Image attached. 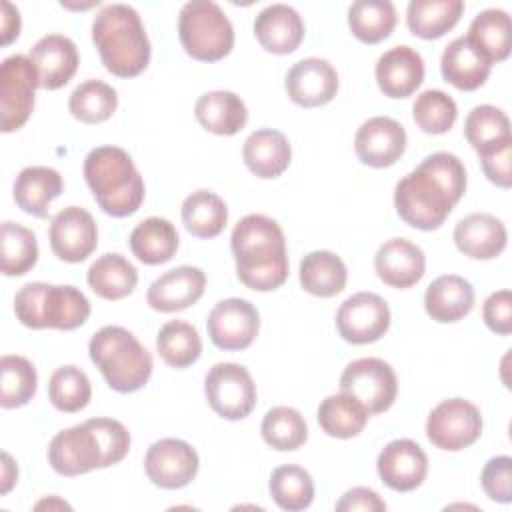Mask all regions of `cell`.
Masks as SVG:
<instances>
[{
  "instance_id": "cell-1",
  "label": "cell",
  "mask_w": 512,
  "mask_h": 512,
  "mask_svg": "<svg viewBox=\"0 0 512 512\" xmlns=\"http://www.w3.org/2000/svg\"><path fill=\"white\" fill-rule=\"evenodd\" d=\"M464 192L466 170L462 160L450 152H434L398 180L394 206L408 226L436 230L444 224Z\"/></svg>"
},
{
  "instance_id": "cell-2",
  "label": "cell",
  "mask_w": 512,
  "mask_h": 512,
  "mask_svg": "<svg viewBox=\"0 0 512 512\" xmlns=\"http://www.w3.org/2000/svg\"><path fill=\"white\" fill-rule=\"evenodd\" d=\"M232 254L238 280L256 292L280 288L288 278L284 232L264 214H248L232 228Z\"/></svg>"
},
{
  "instance_id": "cell-3",
  "label": "cell",
  "mask_w": 512,
  "mask_h": 512,
  "mask_svg": "<svg viewBox=\"0 0 512 512\" xmlns=\"http://www.w3.org/2000/svg\"><path fill=\"white\" fill-rule=\"evenodd\" d=\"M92 42L104 68L118 78H134L150 62L152 50L144 24L128 4H108L94 16Z\"/></svg>"
},
{
  "instance_id": "cell-4",
  "label": "cell",
  "mask_w": 512,
  "mask_h": 512,
  "mask_svg": "<svg viewBox=\"0 0 512 512\" xmlns=\"http://www.w3.org/2000/svg\"><path fill=\"white\" fill-rule=\"evenodd\" d=\"M84 178L108 216L126 218L144 202V180L130 154L118 146L90 150L84 158Z\"/></svg>"
},
{
  "instance_id": "cell-5",
  "label": "cell",
  "mask_w": 512,
  "mask_h": 512,
  "mask_svg": "<svg viewBox=\"0 0 512 512\" xmlns=\"http://www.w3.org/2000/svg\"><path fill=\"white\" fill-rule=\"evenodd\" d=\"M88 352L94 366L116 392H136L144 388L152 374L150 352L122 326L100 328L90 338Z\"/></svg>"
},
{
  "instance_id": "cell-6",
  "label": "cell",
  "mask_w": 512,
  "mask_h": 512,
  "mask_svg": "<svg viewBox=\"0 0 512 512\" xmlns=\"http://www.w3.org/2000/svg\"><path fill=\"white\" fill-rule=\"evenodd\" d=\"M14 314L26 328L74 330L90 316V302L76 286L24 284L14 296Z\"/></svg>"
},
{
  "instance_id": "cell-7",
  "label": "cell",
  "mask_w": 512,
  "mask_h": 512,
  "mask_svg": "<svg viewBox=\"0 0 512 512\" xmlns=\"http://www.w3.org/2000/svg\"><path fill=\"white\" fill-rule=\"evenodd\" d=\"M178 38L188 56L216 62L230 54L234 28L224 10L212 0H190L178 16Z\"/></svg>"
},
{
  "instance_id": "cell-8",
  "label": "cell",
  "mask_w": 512,
  "mask_h": 512,
  "mask_svg": "<svg viewBox=\"0 0 512 512\" xmlns=\"http://www.w3.org/2000/svg\"><path fill=\"white\" fill-rule=\"evenodd\" d=\"M38 72L24 54L4 58L0 66V124L2 132H14L26 124L34 110Z\"/></svg>"
},
{
  "instance_id": "cell-9",
  "label": "cell",
  "mask_w": 512,
  "mask_h": 512,
  "mask_svg": "<svg viewBox=\"0 0 512 512\" xmlns=\"http://www.w3.org/2000/svg\"><path fill=\"white\" fill-rule=\"evenodd\" d=\"M210 408L226 420H242L256 406V384L250 372L234 362L214 364L204 378Z\"/></svg>"
},
{
  "instance_id": "cell-10",
  "label": "cell",
  "mask_w": 512,
  "mask_h": 512,
  "mask_svg": "<svg viewBox=\"0 0 512 512\" xmlns=\"http://www.w3.org/2000/svg\"><path fill=\"white\" fill-rule=\"evenodd\" d=\"M482 434L480 410L464 398L442 400L426 420L428 440L448 452H458L472 446Z\"/></svg>"
},
{
  "instance_id": "cell-11",
  "label": "cell",
  "mask_w": 512,
  "mask_h": 512,
  "mask_svg": "<svg viewBox=\"0 0 512 512\" xmlns=\"http://www.w3.org/2000/svg\"><path fill=\"white\" fill-rule=\"evenodd\" d=\"M340 390L360 400L368 414H380L394 404L398 380L392 366L382 358H358L344 368Z\"/></svg>"
},
{
  "instance_id": "cell-12",
  "label": "cell",
  "mask_w": 512,
  "mask_h": 512,
  "mask_svg": "<svg viewBox=\"0 0 512 512\" xmlns=\"http://www.w3.org/2000/svg\"><path fill=\"white\" fill-rule=\"evenodd\" d=\"M336 328L350 344L376 342L390 328V308L386 300L374 292H356L340 304Z\"/></svg>"
},
{
  "instance_id": "cell-13",
  "label": "cell",
  "mask_w": 512,
  "mask_h": 512,
  "mask_svg": "<svg viewBox=\"0 0 512 512\" xmlns=\"http://www.w3.org/2000/svg\"><path fill=\"white\" fill-rule=\"evenodd\" d=\"M196 450L180 438L156 440L144 456V472L154 486L178 490L188 486L198 474Z\"/></svg>"
},
{
  "instance_id": "cell-14",
  "label": "cell",
  "mask_w": 512,
  "mask_h": 512,
  "mask_svg": "<svg viewBox=\"0 0 512 512\" xmlns=\"http://www.w3.org/2000/svg\"><path fill=\"white\" fill-rule=\"evenodd\" d=\"M206 328L216 348L244 350L258 336L260 314L256 306L244 298H226L210 310Z\"/></svg>"
},
{
  "instance_id": "cell-15",
  "label": "cell",
  "mask_w": 512,
  "mask_h": 512,
  "mask_svg": "<svg viewBox=\"0 0 512 512\" xmlns=\"http://www.w3.org/2000/svg\"><path fill=\"white\" fill-rule=\"evenodd\" d=\"M52 252L64 262H84L98 246V228L92 214L80 206L62 208L48 230Z\"/></svg>"
},
{
  "instance_id": "cell-16",
  "label": "cell",
  "mask_w": 512,
  "mask_h": 512,
  "mask_svg": "<svg viewBox=\"0 0 512 512\" xmlns=\"http://www.w3.org/2000/svg\"><path fill=\"white\" fill-rule=\"evenodd\" d=\"M48 462L60 476H80L102 468V448L92 428L82 422L58 432L50 440Z\"/></svg>"
},
{
  "instance_id": "cell-17",
  "label": "cell",
  "mask_w": 512,
  "mask_h": 512,
  "mask_svg": "<svg viewBox=\"0 0 512 512\" xmlns=\"http://www.w3.org/2000/svg\"><path fill=\"white\" fill-rule=\"evenodd\" d=\"M354 150L358 160L366 166H392L406 150V130L398 120L388 116L368 118L356 130Z\"/></svg>"
},
{
  "instance_id": "cell-18",
  "label": "cell",
  "mask_w": 512,
  "mask_h": 512,
  "mask_svg": "<svg viewBox=\"0 0 512 512\" xmlns=\"http://www.w3.org/2000/svg\"><path fill=\"white\" fill-rule=\"evenodd\" d=\"M376 470L388 488L396 492H410L426 480L428 458L414 440L398 438L380 450Z\"/></svg>"
},
{
  "instance_id": "cell-19",
  "label": "cell",
  "mask_w": 512,
  "mask_h": 512,
  "mask_svg": "<svg viewBox=\"0 0 512 512\" xmlns=\"http://www.w3.org/2000/svg\"><path fill=\"white\" fill-rule=\"evenodd\" d=\"M284 88L288 98L302 108L324 106L338 92V74L324 58H304L288 70Z\"/></svg>"
},
{
  "instance_id": "cell-20",
  "label": "cell",
  "mask_w": 512,
  "mask_h": 512,
  "mask_svg": "<svg viewBox=\"0 0 512 512\" xmlns=\"http://www.w3.org/2000/svg\"><path fill=\"white\" fill-rule=\"evenodd\" d=\"M206 288V274L196 266H176L160 274L146 292V302L158 312H178L200 300Z\"/></svg>"
},
{
  "instance_id": "cell-21",
  "label": "cell",
  "mask_w": 512,
  "mask_h": 512,
  "mask_svg": "<svg viewBox=\"0 0 512 512\" xmlns=\"http://www.w3.org/2000/svg\"><path fill=\"white\" fill-rule=\"evenodd\" d=\"M36 72L38 84L44 90H58L72 80L78 70V50L76 44L62 34L42 36L28 52Z\"/></svg>"
},
{
  "instance_id": "cell-22",
  "label": "cell",
  "mask_w": 512,
  "mask_h": 512,
  "mask_svg": "<svg viewBox=\"0 0 512 512\" xmlns=\"http://www.w3.org/2000/svg\"><path fill=\"white\" fill-rule=\"evenodd\" d=\"M508 232L500 218L488 212H474L458 220L454 228L456 248L474 260H492L506 248Z\"/></svg>"
},
{
  "instance_id": "cell-23",
  "label": "cell",
  "mask_w": 512,
  "mask_h": 512,
  "mask_svg": "<svg viewBox=\"0 0 512 512\" xmlns=\"http://www.w3.org/2000/svg\"><path fill=\"white\" fill-rule=\"evenodd\" d=\"M374 268L384 284L402 290L422 280L426 270V256L414 242L406 238H392L378 248L374 256Z\"/></svg>"
},
{
  "instance_id": "cell-24",
  "label": "cell",
  "mask_w": 512,
  "mask_h": 512,
  "mask_svg": "<svg viewBox=\"0 0 512 512\" xmlns=\"http://www.w3.org/2000/svg\"><path fill=\"white\" fill-rule=\"evenodd\" d=\"M376 82L388 98H408L424 80V60L410 46H394L376 62Z\"/></svg>"
},
{
  "instance_id": "cell-25",
  "label": "cell",
  "mask_w": 512,
  "mask_h": 512,
  "mask_svg": "<svg viewBox=\"0 0 512 512\" xmlns=\"http://www.w3.org/2000/svg\"><path fill=\"white\" fill-rule=\"evenodd\" d=\"M254 36L272 54L294 52L304 38L302 16L288 4H270L254 20Z\"/></svg>"
},
{
  "instance_id": "cell-26",
  "label": "cell",
  "mask_w": 512,
  "mask_h": 512,
  "mask_svg": "<svg viewBox=\"0 0 512 512\" xmlns=\"http://www.w3.org/2000/svg\"><path fill=\"white\" fill-rule=\"evenodd\" d=\"M492 64L488 58L466 38H454L442 52L440 70L442 78L458 90H476L490 76Z\"/></svg>"
},
{
  "instance_id": "cell-27",
  "label": "cell",
  "mask_w": 512,
  "mask_h": 512,
  "mask_svg": "<svg viewBox=\"0 0 512 512\" xmlns=\"http://www.w3.org/2000/svg\"><path fill=\"white\" fill-rule=\"evenodd\" d=\"M424 308L426 314L440 324L458 322L474 308V288L458 274L438 276L426 288Z\"/></svg>"
},
{
  "instance_id": "cell-28",
  "label": "cell",
  "mask_w": 512,
  "mask_h": 512,
  "mask_svg": "<svg viewBox=\"0 0 512 512\" xmlns=\"http://www.w3.org/2000/svg\"><path fill=\"white\" fill-rule=\"evenodd\" d=\"M64 182L58 170L48 166H26L14 180L16 206L36 218H46L54 198L62 194Z\"/></svg>"
},
{
  "instance_id": "cell-29",
  "label": "cell",
  "mask_w": 512,
  "mask_h": 512,
  "mask_svg": "<svg viewBox=\"0 0 512 512\" xmlns=\"http://www.w3.org/2000/svg\"><path fill=\"white\" fill-rule=\"evenodd\" d=\"M244 164L258 178H278L292 158V148L280 130L262 128L252 132L242 146Z\"/></svg>"
},
{
  "instance_id": "cell-30",
  "label": "cell",
  "mask_w": 512,
  "mask_h": 512,
  "mask_svg": "<svg viewBox=\"0 0 512 512\" xmlns=\"http://www.w3.org/2000/svg\"><path fill=\"white\" fill-rule=\"evenodd\" d=\"M194 116L204 130L216 136H234L246 126L248 110L238 94L212 90L196 100Z\"/></svg>"
},
{
  "instance_id": "cell-31",
  "label": "cell",
  "mask_w": 512,
  "mask_h": 512,
  "mask_svg": "<svg viewBox=\"0 0 512 512\" xmlns=\"http://www.w3.org/2000/svg\"><path fill=\"white\" fill-rule=\"evenodd\" d=\"M178 240V232L170 220L150 216L130 232V250L140 262L156 266L172 260Z\"/></svg>"
},
{
  "instance_id": "cell-32",
  "label": "cell",
  "mask_w": 512,
  "mask_h": 512,
  "mask_svg": "<svg viewBox=\"0 0 512 512\" xmlns=\"http://www.w3.org/2000/svg\"><path fill=\"white\" fill-rule=\"evenodd\" d=\"M88 286L94 294L104 300H120L132 294L138 284V272L132 262H128L118 252H108L96 258L86 274Z\"/></svg>"
},
{
  "instance_id": "cell-33",
  "label": "cell",
  "mask_w": 512,
  "mask_h": 512,
  "mask_svg": "<svg viewBox=\"0 0 512 512\" xmlns=\"http://www.w3.org/2000/svg\"><path fill=\"white\" fill-rule=\"evenodd\" d=\"M490 64L502 62L512 50V22L508 12L500 8H486L478 12L466 36Z\"/></svg>"
},
{
  "instance_id": "cell-34",
  "label": "cell",
  "mask_w": 512,
  "mask_h": 512,
  "mask_svg": "<svg viewBox=\"0 0 512 512\" xmlns=\"http://www.w3.org/2000/svg\"><path fill=\"white\" fill-rule=\"evenodd\" d=\"M346 264L330 250H314L300 260V284L318 298H332L346 286Z\"/></svg>"
},
{
  "instance_id": "cell-35",
  "label": "cell",
  "mask_w": 512,
  "mask_h": 512,
  "mask_svg": "<svg viewBox=\"0 0 512 512\" xmlns=\"http://www.w3.org/2000/svg\"><path fill=\"white\" fill-rule=\"evenodd\" d=\"M462 12V0H412L406 8V24L414 36L434 40L452 30Z\"/></svg>"
},
{
  "instance_id": "cell-36",
  "label": "cell",
  "mask_w": 512,
  "mask_h": 512,
  "mask_svg": "<svg viewBox=\"0 0 512 512\" xmlns=\"http://www.w3.org/2000/svg\"><path fill=\"white\" fill-rule=\"evenodd\" d=\"M368 416L370 414L364 404L342 390L338 394L326 396L316 412L320 428L334 438L358 436L364 430Z\"/></svg>"
},
{
  "instance_id": "cell-37",
  "label": "cell",
  "mask_w": 512,
  "mask_h": 512,
  "mask_svg": "<svg viewBox=\"0 0 512 512\" xmlns=\"http://www.w3.org/2000/svg\"><path fill=\"white\" fill-rule=\"evenodd\" d=\"M182 222L192 236L214 238L228 222V208L218 194L196 190L182 202Z\"/></svg>"
},
{
  "instance_id": "cell-38",
  "label": "cell",
  "mask_w": 512,
  "mask_h": 512,
  "mask_svg": "<svg viewBox=\"0 0 512 512\" xmlns=\"http://www.w3.org/2000/svg\"><path fill=\"white\" fill-rule=\"evenodd\" d=\"M348 26L364 44H378L396 26V8L390 0H356L348 8Z\"/></svg>"
},
{
  "instance_id": "cell-39",
  "label": "cell",
  "mask_w": 512,
  "mask_h": 512,
  "mask_svg": "<svg viewBox=\"0 0 512 512\" xmlns=\"http://www.w3.org/2000/svg\"><path fill=\"white\" fill-rule=\"evenodd\" d=\"M156 352L168 366L188 368L200 358L202 340L192 324L184 320H170L158 330Z\"/></svg>"
},
{
  "instance_id": "cell-40",
  "label": "cell",
  "mask_w": 512,
  "mask_h": 512,
  "mask_svg": "<svg viewBox=\"0 0 512 512\" xmlns=\"http://www.w3.org/2000/svg\"><path fill=\"white\" fill-rule=\"evenodd\" d=\"M38 388V374L24 356L6 354L0 360V404L2 408H20L28 404Z\"/></svg>"
},
{
  "instance_id": "cell-41",
  "label": "cell",
  "mask_w": 512,
  "mask_h": 512,
  "mask_svg": "<svg viewBox=\"0 0 512 512\" xmlns=\"http://www.w3.org/2000/svg\"><path fill=\"white\" fill-rule=\"evenodd\" d=\"M118 106L116 90L102 80H84L68 98L70 114L84 124H98L108 120Z\"/></svg>"
},
{
  "instance_id": "cell-42",
  "label": "cell",
  "mask_w": 512,
  "mask_h": 512,
  "mask_svg": "<svg viewBox=\"0 0 512 512\" xmlns=\"http://www.w3.org/2000/svg\"><path fill=\"white\" fill-rule=\"evenodd\" d=\"M264 442L280 452L298 450L308 440V426L304 416L290 406L270 408L260 426Z\"/></svg>"
},
{
  "instance_id": "cell-43",
  "label": "cell",
  "mask_w": 512,
  "mask_h": 512,
  "mask_svg": "<svg viewBox=\"0 0 512 512\" xmlns=\"http://www.w3.org/2000/svg\"><path fill=\"white\" fill-rule=\"evenodd\" d=\"M270 496L272 500L288 512L304 510L314 500V482L308 470L296 464L278 466L270 476Z\"/></svg>"
},
{
  "instance_id": "cell-44",
  "label": "cell",
  "mask_w": 512,
  "mask_h": 512,
  "mask_svg": "<svg viewBox=\"0 0 512 512\" xmlns=\"http://www.w3.org/2000/svg\"><path fill=\"white\" fill-rule=\"evenodd\" d=\"M48 398L52 406L58 408L60 412H80L82 408L88 406L92 398L90 380L80 368L72 364L60 366L52 372L48 380Z\"/></svg>"
},
{
  "instance_id": "cell-45",
  "label": "cell",
  "mask_w": 512,
  "mask_h": 512,
  "mask_svg": "<svg viewBox=\"0 0 512 512\" xmlns=\"http://www.w3.org/2000/svg\"><path fill=\"white\" fill-rule=\"evenodd\" d=\"M2 274L22 276L34 268L38 260L36 234L16 222L2 224Z\"/></svg>"
},
{
  "instance_id": "cell-46",
  "label": "cell",
  "mask_w": 512,
  "mask_h": 512,
  "mask_svg": "<svg viewBox=\"0 0 512 512\" xmlns=\"http://www.w3.org/2000/svg\"><path fill=\"white\" fill-rule=\"evenodd\" d=\"M464 136H466L468 144L476 152H480L492 144L512 138L510 136V120L500 108H496L492 104L474 106L464 120Z\"/></svg>"
},
{
  "instance_id": "cell-47",
  "label": "cell",
  "mask_w": 512,
  "mask_h": 512,
  "mask_svg": "<svg viewBox=\"0 0 512 512\" xmlns=\"http://www.w3.org/2000/svg\"><path fill=\"white\" fill-rule=\"evenodd\" d=\"M412 116L422 132L444 134L454 126L458 108L450 94L442 90H424L412 104Z\"/></svg>"
},
{
  "instance_id": "cell-48",
  "label": "cell",
  "mask_w": 512,
  "mask_h": 512,
  "mask_svg": "<svg viewBox=\"0 0 512 512\" xmlns=\"http://www.w3.org/2000/svg\"><path fill=\"white\" fill-rule=\"evenodd\" d=\"M86 424L92 428L100 442L102 468L122 462L130 450V434L126 426L114 418H90Z\"/></svg>"
},
{
  "instance_id": "cell-49",
  "label": "cell",
  "mask_w": 512,
  "mask_h": 512,
  "mask_svg": "<svg viewBox=\"0 0 512 512\" xmlns=\"http://www.w3.org/2000/svg\"><path fill=\"white\" fill-rule=\"evenodd\" d=\"M512 458L510 456H494L490 458L480 474L482 490L494 502L508 504L512 500Z\"/></svg>"
},
{
  "instance_id": "cell-50",
  "label": "cell",
  "mask_w": 512,
  "mask_h": 512,
  "mask_svg": "<svg viewBox=\"0 0 512 512\" xmlns=\"http://www.w3.org/2000/svg\"><path fill=\"white\" fill-rule=\"evenodd\" d=\"M478 158L486 178L492 184L500 188L512 186V138L480 150Z\"/></svg>"
},
{
  "instance_id": "cell-51",
  "label": "cell",
  "mask_w": 512,
  "mask_h": 512,
  "mask_svg": "<svg viewBox=\"0 0 512 512\" xmlns=\"http://www.w3.org/2000/svg\"><path fill=\"white\" fill-rule=\"evenodd\" d=\"M484 324L496 334H510L512 332V294L510 290L492 292L484 306H482Z\"/></svg>"
},
{
  "instance_id": "cell-52",
  "label": "cell",
  "mask_w": 512,
  "mask_h": 512,
  "mask_svg": "<svg viewBox=\"0 0 512 512\" xmlns=\"http://www.w3.org/2000/svg\"><path fill=\"white\" fill-rule=\"evenodd\" d=\"M338 512H384L386 502L372 488L354 486L346 490L336 502Z\"/></svg>"
},
{
  "instance_id": "cell-53",
  "label": "cell",
  "mask_w": 512,
  "mask_h": 512,
  "mask_svg": "<svg viewBox=\"0 0 512 512\" xmlns=\"http://www.w3.org/2000/svg\"><path fill=\"white\" fill-rule=\"evenodd\" d=\"M20 34V12L10 2H2V44H10Z\"/></svg>"
},
{
  "instance_id": "cell-54",
  "label": "cell",
  "mask_w": 512,
  "mask_h": 512,
  "mask_svg": "<svg viewBox=\"0 0 512 512\" xmlns=\"http://www.w3.org/2000/svg\"><path fill=\"white\" fill-rule=\"evenodd\" d=\"M18 468L8 452H2V494H8L16 484Z\"/></svg>"
},
{
  "instance_id": "cell-55",
  "label": "cell",
  "mask_w": 512,
  "mask_h": 512,
  "mask_svg": "<svg viewBox=\"0 0 512 512\" xmlns=\"http://www.w3.org/2000/svg\"><path fill=\"white\" fill-rule=\"evenodd\" d=\"M44 506H48V508H54V506H58V508H70L66 502L58 500L56 496H52V498H46V500H42V502H38V504H36V508H44Z\"/></svg>"
}]
</instances>
